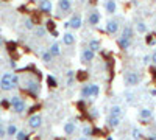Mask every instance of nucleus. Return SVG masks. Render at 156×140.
I'll list each match as a JSON object with an SVG mask.
<instances>
[{"mask_svg": "<svg viewBox=\"0 0 156 140\" xmlns=\"http://www.w3.org/2000/svg\"><path fill=\"white\" fill-rule=\"evenodd\" d=\"M9 104L12 106V111H14L16 114H22V112H25V109H27V103H25V100L17 97V95L9 100Z\"/></svg>", "mask_w": 156, "mask_h": 140, "instance_id": "nucleus-1", "label": "nucleus"}, {"mask_svg": "<svg viewBox=\"0 0 156 140\" xmlns=\"http://www.w3.org/2000/svg\"><path fill=\"white\" fill-rule=\"evenodd\" d=\"M123 81H125V84L129 86V87L137 86V84L140 83V75H139L137 72L128 70V72H125V75H123Z\"/></svg>", "mask_w": 156, "mask_h": 140, "instance_id": "nucleus-2", "label": "nucleus"}, {"mask_svg": "<svg viewBox=\"0 0 156 140\" xmlns=\"http://www.w3.org/2000/svg\"><path fill=\"white\" fill-rule=\"evenodd\" d=\"M22 87L25 89V90H28V92L34 94V95L39 94V89H41V87H39V83H37L36 80H27V81L23 83Z\"/></svg>", "mask_w": 156, "mask_h": 140, "instance_id": "nucleus-3", "label": "nucleus"}, {"mask_svg": "<svg viewBox=\"0 0 156 140\" xmlns=\"http://www.w3.org/2000/svg\"><path fill=\"white\" fill-rule=\"evenodd\" d=\"M0 89L3 92H9L12 90V84H11V73H5L0 80Z\"/></svg>", "mask_w": 156, "mask_h": 140, "instance_id": "nucleus-4", "label": "nucleus"}, {"mask_svg": "<svg viewBox=\"0 0 156 140\" xmlns=\"http://www.w3.org/2000/svg\"><path fill=\"white\" fill-rule=\"evenodd\" d=\"M41 125H42V117L39 115V114H34V115H31L28 118V126L31 129H37V128H41Z\"/></svg>", "mask_w": 156, "mask_h": 140, "instance_id": "nucleus-5", "label": "nucleus"}, {"mask_svg": "<svg viewBox=\"0 0 156 140\" xmlns=\"http://www.w3.org/2000/svg\"><path fill=\"white\" fill-rule=\"evenodd\" d=\"M95 58V53L90 52L89 48H84L81 52V62H84V64H87V62H92Z\"/></svg>", "mask_w": 156, "mask_h": 140, "instance_id": "nucleus-6", "label": "nucleus"}, {"mask_svg": "<svg viewBox=\"0 0 156 140\" xmlns=\"http://www.w3.org/2000/svg\"><path fill=\"white\" fill-rule=\"evenodd\" d=\"M87 23L92 25V27H95L97 23H100V12H98L97 9L90 11V14L87 16Z\"/></svg>", "mask_w": 156, "mask_h": 140, "instance_id": "nucleus-7", "label": "nucleus"}, {"mask_svg": "<svg viewBox=\"0 0 156 140\" xmlns=\"http://www.w3.org/2000/svg\"><path fill=\"white\" fill-rule=\"evenodd\" d=\"M67 27H70L73 30H78V28L81 27V16L80 14H73L72 19H70V22H67Z\"/></svg>", "mask_w": 156, "mask_h": 140, "instance_id": "nucleus-8", "label": "nucleus"}, {"mask_svg": "<svg viewBox=\"0 0 156 140\" xmlns=\"http://www.w3.org/2000/svg\"><path fill=\"white\" fill-rule=\"evenodd\" d=\"M106 31H108L109 34H115L117 31H119V22H117L115 19L108 20V23H106Z\"/></svg>", "mask_w": 156, "mask_h": 140, "instance_id": "nucleus-9", "label": "nucleus"}, {"mask_svg": "<svg viewBox=\"0 0 156 140\" xmlns=\"http://www.w3.org/2000/svg\"><path fill=\"white\" fill-rule=\"evenodd\" d=\"M58 6L62 12H69L72 9V3H70V0H59L58 2Z\"/></svg>", "mask_w": 156, "mask_h": 140, "instance_id": "nucleus-10", "label": "nucleus"}, {"mask_svg": "<svg viewBox=\"0 0 156 140\" xmlns=\"http://www.w3.org/2000/svg\"><path fill=\"white\" fill-rule=\"evenodd\" d=\"M61 45L58 44V42H53L50 45V48H48V52H50V55L51 56H59L61 55V48H59Z\"/></svg>", "mask_w": 156, "mask_h": 140, "instance_id": "nucleus-11", "label": "nucleus"}, {"mask_svg": "<svg viewBox=\"0 0 156 140\" xmlns=\"http://www.w3.org/2000/svg\"><path fill=\"white\" fill-rule=\"evenodd\" d=\"M39 8H41L42 12H50L51 11V2L50 0H41V2H39Z\"/></svg>", "mask_w": 156, "mask_h": 140, "instance_id": "nucleus-12", "label": "nucleus"}, {"mask_svg": "<svg viewBox=\"0 0 156 140\" xmlns=\"http://www.w3.org/2000/svg\"><path fill=\"white\" fill-rule=\"evenodd\" d=\"M75 128H76V125L73 121H67L66 125H64V132H66L67 135H72L75 132Z\"/></svg>", "mask_w": 156, "mask_h": 140, "instance_id": "nucleus-13", "label": "nucleus"}, {"mask_svg": "<svg viewBox=\"0 0 156 140\" xmlns=\"http://www.w3.org/2000/svg\"><path fill=\"white\" fill-rule=\"evenodd\" d=\"M105 8H106V11L109 12V14H114L115 9H117V3H115V0H108V2L105 3Z\"/></svg>", "mask_w": 156, "mask_h": 140, "instance_id": "nucleus-14", "label": "nucleus"}, {"mask_svg": "<svg viewBox=\"0 0 156 140\" xmlns=\"http://www.w3.org/2000/svg\"><path fill=\"white\" fill-rule=\"evenodd\" d=\"M16 134H17V126L14 123H9L6 126V135L8 137H16Z\"/></svg>", "mask_w": 156, "mask_h": 140, "instance_id": "nucleus-15", "label": "nucleus"}, {"mask_svg": "<svg viewBox=\"0 0 156 140\" xmlns=\"http://www.w3.org/2000/svg\"><path fill=\"white\" fill-rule=\"evenodd\" d=\"M133 36H134L133 28L129 27V25H126V27L123 28V31H122V37H126V39H131L133 41Z\"/></svg>", "mask_w": 156, "mask_h": 140, "instance_id": "nucleus-16", "label": "nucleus"}, {"mask_svg": "<svg viewBox=\"0 0 156 140\" xmlns=\"http://www.w3.org/2000/svg\"><path fill=\"white\" fill-rule=\"evenodd\" d=\"M131 44H133V41L131 39H126V37H120V39H119V47L123 48V50L129 48V47H131Z\"/></svg>", "mask_w": 156, "mask_h": 140, "instance_id": "nucleus-17", "label": "nucleus"}, {"mask_svg": "<svg viewBox=\"0 0 156 140\" xmlns=\"http://www.w3.org/2000/svg\"><path fill=\"white\" fill-rule=\"evenodd\" d=\"M81 97H83V98H90V97H92V87H90V84L83 86V89H81Z\"/></svg>", "mask_w": 156, "mask_h": 140, "instance_id": "nucleus-18", "label": "nucleus"}, {"mask_svg": "<svg viewBox=\"0 0 156 140\" xmlns=\"http://www.w3.org/2000/svg\"><path fill=\"white\" fill-rule=\"evenodd\" d=\"M62 42L66 44V45H72L75 42V36L72 33H66V34L62 36Z\"/></svg>", "mask_w": 156, "mask_h": 140, "instance_id": "nucleus-19", "label": "nucleus"}, {"mask_svg": "<svg viewBox=\"0 0 156 140\" xmlns=\"http://www.w3.org/2000/svg\"><path fill=\"white\" fill-rule=\"evenodd\" d=\"M109 112H111V117H119L120 118V115H122V114H123V111H122V108L120 106H112L111 109H109Z\"/></svg>", "mask_w": 156, "mask_h": 140, "instance_id": "nucleus-20", "label": "nucleus"}, {"mask_svg": "<svg viewBox=\"0 0 156 140\" xmlns=\"http://www.w3.org/2000/svg\"><path fill=\"white\" fill-rule=\"evenodd\" d=\"M87 48L90 50V52H98V50H100V41H97V39H92V41H90L89 42V45H87Z\"/></svg>", "mask_w": 156, "mask_h": 140, "instance_id": "nucleus-21", "label": "nucleus"}, {"mask_svg": "<svg viewBox=\"0 0 156 140\" xmlns=\"http://www.w3.org/2000/svg\"><path fill=\"white\" fill-rule=\"evenodd\" d=\"M151 109H148V108H144V109H140L139 111V117L140 118H144V120H147V118H150L151 117Z\"/></svg>", "mask_w": 156, "mask_h": 140, "instance_id": "nucleus-22", "label": "nucleus"}, {"mask_svg": "<svg viewBox=\"0 0 156 140\" xmlns=\"http://www.w3.org/2000/svg\"><path fill=\"white\" fill-rule=\"evenodd\" d=\"M108 125L111 126V128H117V126L120 125V118H119V117H111V115H109V118H108Z\"/></svg>", "mask_w": 156, "mask_h": 140, "instance_id": "nucleus-23", "label": "nucleus"}, {"mask_svg": "<svg viewBox=\"0 0 156 140\" xmlns=\"http://www.w3.org/2000/svg\"><path fill=\"white\" fill-rule=\"evenodd\" d=\"M136 30H137V33H145V31H147V25L142 22V20H137V23H136Z\"/></svg>", "mask_w": 156, "mask_h": 140, "instance_id": "nucleus-24", "label": "nucleus"}, {"mask_svg": "<svg viewBox=\"0 0 156 140\" xmlns=\"http://www.w3.org/2000/svg\"><path fill=\"white\" fill-rule=\"evenodd\" d=\"M90 135H92V126L84 125L83 126V137H90Z\"/></svg>", "mask_w": 156, "mask_h": 140, "instance_id": "nucleus-25", "label": "nucleus"}, {"mask_svg": "<svg viewBox=\"0 0 156 140\" xmlns=\"http://www.w3.org/2000/svg\"><path fill=\"white\" fill-rule=\"evenodd\" d=\"M11 84H12V89H16V87H19V76L16 75V73H11Z\"/></svg>", "mask_w": 156, "mask_h": 140, "instance_id": "nucleus-26", "label": "nucleus"}, {"mask_svg": "<svg viewBox=\"0 0 156 140\" xmlns=\"http://www.w3.org/2000/svg\"><path fill=\"white\" fill-rule=\"evenodd\" d=\"M34 33H36V36H37V37H44L47 31H45V28H44V27H36V28H34Z\"/></svg>", "mask_w": 156, "mask_h": 140, "instance_id": "nucleus-27", "label": "nucleus"}, {"mask_svg": "<svg viewBox=\"0 0 156 140\" xmlns=\"http://www.w3.org/2000/svg\"><path fill=\"white\" fill-rule=\"evenodd\" d=\"M131 137H133L134 140H139V138L142 137V132H140V129H137V128H133V129H131Z\"/></svg>", "mask_w": 156, "mask_h": 140, "instance_id": "nucleus-28", "label": "nucleus"}, {"mask_svg": "<svg viewBox=\"0 0 156 140\" xmlns=\"http://www.w3.org/2000/svg\"><path fill=\"white\" fill-rule=\"evenodd\" d=\"M51 59H53V56L50 55V52H48V50H45V52L42 53V61H44V62H50Z\"/></svg>", "mask_w": 156, "mask_h": 140, "instance_id": "nucleus-29", "label": "nucleus"}, {"mask_svg": "<svg viewBox=\"0 0 156 140\" xmlns=\"http://www.w3.org/2000/svg\"><path fill=\"white\" fill-rule=\"evenodd\" d=\"M23 25H25V28H27V30H33V28H34V23H33L31 19H25Z\"/></svg>", "mask_w": 156, "mask_h": 140, "instance_id": "nucleus-30", "label": "nucleus"}, {"mask_svg": "<svg viewBox=\"0 0 156 140\" xmlns=\"http://www.w3.org/2000/svg\"><path fill=\"white\" fill-rule=\"evenodd\" d=\"M6 137V126L3 125V121H0V138Z\"/></svg>", "mask_w": 156, "mask_h": 140, "instance_id": "nucleus-31", "label": "nucleus"}, {"mask_svg": "<svg viewBox=\"0 0 156 140\" xmlns=\"http://www.w3.org/2000/svg\"><path fill=\"white\" fill-rule=\"evenodd\" d=\"M16 140H27V132H25V131H17Z\"/></svg>", "mask_w": 156, "mask_h": 140, "instance_id": "nucleus-32", "label": "nucleus"}, {"mask_svg": "<svg viewBox=\"0 0 156 140\" xmlns=\"http://www.w3.org/2000/svg\"><path fill=\"white\" fill-rule=\"evenodd\" d=\"M47 83H48L50 87H56L58 86V83H56V80L53 78V76H47Z\"/></svg>", "mask_w": 156, "mask_h": 140, "instance_id": "nucleus-33", "label": "nucleus"}, {"mask_svg": "<svg viewBox=\"0 0 156 140\" xmlns=\"http://www.w3.org/2000/svg\"><path fill=\"white\" fill-rule=\"evenodd\" d=\"M90 87H92V97H98L100 94V87L97 84H90Z\"/></svg>", "mask_w": 156, "mask_h": 140, "instance_id": "nucleus-34", "label": "nucleus"}, {"mask_svg": "<svg viewBox=\"0 0 156 140\" xmlns=\"http://www.w3.org/2000/svg\"><path fill=\"white\" fill-rule=\"evenodd\" d=\"M73 75H75V73H73L72 70L67 72V84H69V86H72V83H73Z\"/></svg>", "mask_w": 156, "mask_h": 140, "instance_id": "nucleus-35", "label": "nucleus"}, {"mask_svg": "<svg viewBox=\"0 0 156 140\" xmlns=\"http://www.w3.org/2000/svg\"><path fill=\"white\" fill-rule=\"evenodd\" d=\"M150 61L153 62V64H156V50H154V52L151 53V58H150Z\"/></svg>", "mask_w": 156, "mask_h": 140, "instance_id": "nucleus-36", "label": "nucleus"}, {"mask_svg": "<svg viewBox=\"0 0 156 140\" xmlns=\"http://www.w3.org/2000/svg\"><path fill=\"white\" fill-rule=\"evenodd\" d=\"M147 42H148V44H153V37H151V36H147Z\"/></svg>", "mask_w": 156, "mask_h": 140, "instance_id": "nucleus-37", "label": "nucleus"}, {"mask_svg": "<svg viewBox=\"0 0 156 140\" xmlns=\"http://www.w3.org/2000/svg\"><path fill=\"white\" fill-rule=\"evenodd\" d=\"M148 140H156V137H150V138H148Z\"/></svg>", "mask_w": 156, "mask_h": 140, "instance_id": "nucleus-38", "label": "nucleus"}]
</instances>
